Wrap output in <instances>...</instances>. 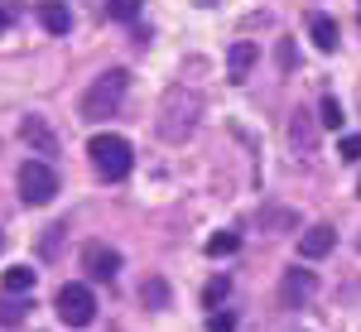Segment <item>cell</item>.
<instances>
[{
  "label": "cell",
  "mask_w": 361,
  "mask_h": 332,
  "mask_svg": "<svg viewBox=\"0 0 361 332\" xmlns=\"http://www.w3.org/2000/svg\"><path fill=\"white\" fill-rule=\"evenodd\" d=\"M63 236H68L63 226H44V236H39V255H44V260H54L58 246H63Z\"/></svg>",
  "instance_id": "obj_21"
},
{
  "label": "cell",
  "mask_w": 361,
  "mask_h": 332,
  "mask_svg": "<svg viewBox=\"0 0 361 332\" xmlns=\"http://www.w3.org/2000/svg\"><path fill=\"white\" fill-rule=\"evenodd\" d=\"M289 140H294L304 154H313V145H318V125H313L308 111H294V121H289Z\"/></svg>",
  "instance_id": "obj_13"
},
{
  "label": "cell",
  "mask_w": 361,
  "mask_h": 332,
  "mask_svg": "<svg viewBox=\"0 0 361 332\" xmlns=\"http://www.w3.org/2000/svg\"><path fill=\"white\" fill-rule=\"evenodd\" d=\"M337 149H342V159H347V164H361V135H342Z\"/></svg>",
  "instance_id": "obj_22"
},
{
  "label": "cell",
  "mask_w": 361,
  "mask_h": 332,
  "mask_svg": "<svg viewBox=\"0 0 361 332\" xmlns=\"http://www.w3.org/2000/svg\"><path fill=\"white\" fill-rule=\"evenodd\" d=\"M0 250H5V231H0Z\"/></svg>",
  "instance_id": "obj_27"
},
{
  "label": "cell",
  "mask_w": 361,
  "mask_h": 332,
  "mask_svg": "<svg viewBox=\"0 0 361 332\" xmlns=\"http://www.w3.org/2000/svg\"><path fill=\"white\" fill-rule=\"evenodd\" d=\"M20 140H25L34 154H44V159L58 154V135L49 130V121H44V116H25V121H20Z\"/></svg>",
  "instance_id": "obj_7"
},
{
  "label": "cell",
  "mask_w": 361,
  "mask_h": 332,
  "mask_svg": "<svg viewBox=\"0 0 361 332\" xmlns=\"http://www.w3.org/2000/svg\"><path fill=\"white\" fill-rule=\"evenodd\" d=\"M226 294H231V279L217 275V279H207V289H202V304H207V308H217V304L226 299Z\"/></svg>",
  "instance_id": "obj_20"
},
{
  "label": "cell",
  "mask_w": 361,
  "mask_h": 332,
  "mask_svg": "<svg viewBox=\"0 0 361 332\" xmlns=\"http://www.w3.org/2000/svg\"><path fill=\"white\" fill-rule=\"evenodd\" d=\"M126 92H130V73H126V68H106V73L82 92V102H78L82 121H111L116 111H121V102H126Z\"/></svg>",
  "instance_id": "obj_2"
},
{
  "label": "cell",
  "mask_w": 361,
  "mask_h": 332,
  "mask_svg": "<svg viewBox=\"0 0 361 332\" xmlns=\"http://www.w3.org/2000/svg\"><path fill=\"white\" fill-rule=\"evenodd\" d=\"M25 313H29V299H25V294H0V328L25 323Z\"/></svg>",
  "instance_id": "obj_15"
},
{
  "label": "cell",
  "mask_w": 361,
  "mask_h": 332,
  "mask_svg": "<svg viewBox=\"0 0 361 332\" xmlns=\"http://www.w3.org/2000/svg\"><path fill=\"white\" fill-rule=\"evenodd\" d=\"M207 332H236V318L231 313H212L207 318Z\"/></svg>",
  "instance_id": "obj_24"
},
{
  "label": "cell",
  "mask_w": 361,
  "mask_h": 332,
  "mask_svg": "<svg viewBox=\"0 0 361 332\" xmlns=\"http://www.w3.org/2000/svg\"><path fill=\"white\" fill-rule=\"evenodd\" d=\"M39 25L49 29V34H68L73 29V10L63 0H39Z\"/></svg>",
  "instance_id": "obj_12"
},
{
  "label": "cell",
  "mask_w": 361,
  "mask_h": 332,
  "mask_svg": "<svg viewBox=\"0 0 361 332\" xmlns=\"http://www.w3.org/2000/svg\"><path fill=\"white\" fill-rule=\"evenodd\" d=\"M197 116H202V97L193 87H169L164 102H159V140H188L197 130Z\"/></svg>",
  "instance_id": "obj_1"
},
{
  "label": "cell",
  "mask_w": 361,
  "mask_h": 332,
  "mask_svg": "<svg viewBox=\"0 0 361 332\" xmlns=\"http://www.w3.org/2000/svg\"><path fill=\"white\" fill-rule=\"evenodd\" d=\"M294 63H299V54H294V44H289V39H284V44H279V68H284V73H289V68H294Z\"/></svg>",
  "instance_id": "obj_25"
},
{
  "label": "cell",
  "mask_w": 361,
  "mask_h": 332,
  "mask_svg": "<svg viewBox=\"0 0 361 332\" xmlns=\"http://www.w3.org/2000/svg\"><path fill=\"white\" fill-rule=\"evenodd\" d=\"M58 193V173L49 159H25L20 164V197H25L29 207H44V202H54Z\"/></svg>",
  "instance_id": "obj_5"
},
{
  "label": "cell",
  "mask_w": 361,
  "mask_h": 332,
  "mask_svg": "<svg viewBox=\"0 0 361 332\" xmlns=\"http://www.w3.org/2000/svg\"><path fill=\"white\" fill-rule=\"evenodd\" d=\"M333 246H337V231H333V226H323V221L308 226L304 236H299V255H304V260H323Z\"/></svg>",
  "instance_id": "obj_9"
},
{
  "label": "cell",
  "mask_w": 361,
  "mask_h": 332,
  "mask_svg": "<svg viewBox=\"0 0 361 332\" xmlns=\"http://www.w3.org/2000/svg\"><path fill=\"white\" fill-rule=\"evenodd\" d=\"M255 44H250V39H236V44H231V54H226V73H231V82H246L250 78V68H255Z\"/></svg>",
  "instance_id": "obj_11"
},
{
  "label": "cell",
  "mask_w": 361,
  "mask_h": 332,
  "mask_svg": "<svg viewBox=\"0 0 361 332\" xmlns=\"http://www.w3.org/2000/svg\"><path fill=\"white\" fill-rule=\"evenodd\" d=\"M260 226H265V231H279V226H294V212H265V217H260Z\"/></svg>",
  "instance_id": "obj_23"
},
{
  "label": "cell",
  "mask_w": 361,
  "mask_h": 332,
  "mask_svg": "<svg viewBox=\"0 0 361 332\" xmlns=\"http://www.w3.org/2000/svg\"><path fill=\"white\" fill-rule=\"evenodd\" d=\"M357 197H361V183H357Z\"/></svg>",
  "instance_id": "obj_28"
},
{
  "label": "cell",
  "mask_w": 361,
  "mask_h": 332,
  "mask_svg": "<svg viewBox=\"0 0 361 332\" xmlns=\"http://www.w3.org/2000/svg\"><path fill=\"white\" fill-rule=\"evenodd\" d=\"M106 15L121 20V25H135L140 20V0H106Z\"/></svg>",
  "instance_id": "obj_19"
},
{
  "label": "cell",
  "mask_w": 361,
  "mask_h": 332,
  "mask_svg": "<svg viewBox=\"0 0 361 332\" xmlns=\"http://www.w3.org/2000/svg\"><path fill=\"white\" fill-rule=\"evenodd\" d=\"M207 255H212V260H217V255H236V250H241V236H236V231H217V236H207Z\"/></svg>",
  "instance_id": "obj_18"
},
{
  "label": "cell",
  "mask_w": 361,
  "mask_h": 332,
  "mask_svg": "<svg viewBox=\"0 0 361 332\" xmlns=\"http://www.w3.org/2000/svg\"><path fill=\"white\" fill-rule=\"evenodd\" d=\"M10 29V5H0V34Z\"/></svg>",
  "instance_id": "obj_26"
},
{
  "label": "cell",
  "mask_w": 361,
  "mask_h": 332,
  "mask_svg": "<svg viewBox=\"0 0 361 332\" xmlns=\"http://www.w3.org/2000/svg\"><path fill=\"white\" fill-rule=\"evenodd\" d=\"M87 154H92V168L106 178V183H121L130 168H135V149H130V140L126 135H92V145H87Z\"/></svg>",
  "instance_id": "obj_3"
},
{
  "label": "cell",
  "mask_w": 361,
  "mask_h": 332,
  "mask_svg": "<svg viewBox=\"0 0 361 332\" xmlns=\"http://www.w3.org/2000/svg\"><path fill=\"white\" fill-rule=\"evenodd\" d=\"M140 304L145 308H169V279L164 275H145L140 279Z\"/></svg>",
  "instance_id": "obj_14"
},
{
  "label": "cell",
  "mask_w": 361,
  "mask_h": 332,
  "mask_svg": "<svg viewBox=\"0 0 361 332\" xmlns=\"http://www.w3.org/2000/svg\"><path fill=\"white\" fill-rule=\"evenodd\" d=\"M34 279H39V270H29V265H15V270H5V294H25V299H29Z\"/></svg>",
  "instance_id": "obj_16"
},
{
  "label": "cell",
  "mask_w": 361,
  "mask_h": 332,
  "mask_svg": "<svg viewBox=\"0 0 361 332\" xmlns=\"http://www.w3.org/2000/svg\"><path fill=\"white\" fill-rule=\"evenodd\" d=\"M54 313L68 328H87V323L97 318V294H92V284H58Z\"/></svg>",
  "instance_id": "obj_4"
},
{
  "label": "cell",
  "mask_w": 361,
  "mask_h": 332,
  "mask_svg": "<svg viewBox=\"0 0 361 332\" xmlns=\"http://www.w3.org/2000/svg\"><path fill=\"white\" fill-rule=\"evenodd\" d=\"M318 289V279H313V270H289V275L279 279V304H289V308H299Z\"/></svg>",
  "instance_id": "obj_8"
},
{
  "label": "cell",
  "mask_w": 361,
  "mask_h": 332,
  "mask_svg": "<svg viewBox=\"0 0 361 332\" xmlns=\"http://www.w3.org/2000/svg\"><path fill=\"white\" fill-rule=\"evenodd\" d=\"M82 270H87V279H102V284H111L116 270H121V250L102 246V241H87V246H82Z\"/></svg>",
  "instance_id": "obj_6"
},
{
  "label": "cell",
  "mask_w": 361,
  "mask_h": 332,
  "mask_svg": "<svg viewBox=\"0 0 361 332\" xmlns=\"http://www.w3.org/2000/svg\"><path fill=\"white\" fill-rule=\"evenodd\" d=\"M308 34H313V44H318L323 54H337V44H342L337 20H333V15H323V10H313V15H308Z\"/></svg>",
  "instance_id": "obj_10"
},
{
  "label": "cell",
  "mask_w": 361,
  "mask_h": 332,
  "mask_svg": "<svg viewBox=\"0 0 361 332\" xmlns=\"http://www.w3.org/2000/svg\"><path fill=\"white\" fill-rule=\"evenodd\" d=\"M318 121H323L328 130H342V125H347V116H342V102H337L333 92H328V97L318 102Z\"/></svg>",
  "instance_id": "obj_17"
}]
</instances>
